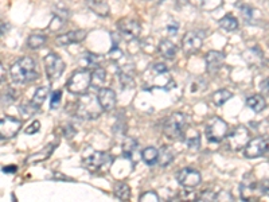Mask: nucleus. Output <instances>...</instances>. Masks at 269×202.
<instances>
[{
    "instance_id": "cd10ccee",
    "label": "nucleus",
    "mask_w": 269,
    "mask_h": 202,
    "mask_svg": "<svg viewBox=\"0 0 269 202\" xmlns=\"http://www.w3.org/2000/svg\"><path fill=\"white\" fill-rule=\"evenodd\" d=\"M106 80V73L102 68H97L92 72V86L96 89H101Z\"/></svg>"
},
{
    "instance_id": "a18cd8bd",
    "label": "nucleus",
    "mask_w": 269,
    "mask_h": 202,
    "mask_svg": "<svg viewBox=\"0 0 269 202\" xmlns=\"http://www.w3.org/2000/svg\"><path fill=\"white\" fill-rule=\"evenodd\" d=\"M261 91H263V93H265V95H268L269 93V80H264L263 82H261Z\"/></svg>"
},
{
    "instance_id": "412c9836",
    "label": "nucleus",
    "mask_w": 269,
    "mask_h": 202,
    "mask_svg": "<svg viewBox=\"0 0 269 202\" xmlns=\"http://www.w3.org/2000/svg\"><path fill=\"white\" fill-rule=\"evenodd\" d=\"M102 57L95 53H85L81 58H79V64L85 69H97L100 68L101 62H102Z\"/></svg>"
},
{
    "instance_id": "a211bd4d",
    "label": "nucleus",
    "mask_w": 269,
    "mask_h": 202,
    "mask_svg": "<svg viewBox=\"0 0 269 202\" xmlns=\"http://www.w3.org/2000/svg\"><path fill=\"white\" fill-rule=\"evenodd\" d=\"M240 189H241V190H240V192H241V198H243L244 201H252L254 198H257L256 193H259L260 194L259 183L254 181H248L246 178L243 181ZM260 196H261V194H260Z\"/></svg>"
},
{
    "instance_id": "7ed1b4c3",
    "label": "nucleus",
    "mask_w": 269,
    "mask_h": 202,
    "mask_svg": "<svg viewBox=\"0 0 269 202\" xmlns=\"http://www.w3.org/2000/svg\"><path fill=\"white\" fill-rule=\"evenodd\" d=\"M92 85V72L90 69H81L74 72L66 82V89L72 95H85Z\"/></svg>"
},
{
    "instance_id": "2f4dec72",
    "label": "nucleus",
    "mask_w": 269,
    "mask_h": 202,
    "mask_svg": "<svg viewBox=\"0 0 269 202\" xmlns=\"http://www.w3.org/2000/svg\"><path fill=\"white\" fill-rule=\"evenodd\" d=\"M46 41H48L46 35H43V34H32L27 39V46L32 49V50H35V49L42 48L43 45L46 43Z\"/></svg>"
},
{
    "instance_id": "f8f14e48",
    "label": "nucleus",
    "mask_w": 269,
    "mask_h": 202,
    "mask_svg": "<svg viewBox=\"0 0 269 202\" xmlns=\"http://www.w3.org/2000/svg\"><path fill=\"white\" fill-rule=\"evenodd\" d=\"M176 179L179 182V185L183 187H196L202 181L201 173L196 169H191V167H186L178 173Z\"/></svg>"
},
{
    "instance_id": "49530a36",
    "label": "nucleus",
    "mask_w": 269,
    "mask_h": 202,
    "mask_svg": "<svg viewBox=\"0 0 269 202\" xmlns=\"http://www.w3.org/2000/svg\"><path fill=\"white\" fill-rule=\"evenodd\" d=\"M0 69H1V82H4V81H5V77H4V66H3V65H1V66H0Z\"/></svg>"
},
{
    "instance_id": "72a5a7b5",
    "label": "nucleus",
    "mask_w": 269,
    "mask_h": 202,
    "mask_svg": "<svg viewBox=\"0 0 269 202\" xmlns=\"http://www.w3.org/2000/svg\"><path fill=\"white\" fill-rule=\"evenodd\" d=\"M186 144H187L189 149H199V147H201V135L198 132H196L194 133V136H190V138L186 139Z\"/></svg>"
},
{
    "instance_id": "f257e3e1",
    "label": "nucleus",
    "mask_w": 269,
    "mask_h": 202,
    "mask_svg": "<svg viewBox=\"0 0 269 202\" xmlns=\"http://www.w3.org/2000/svg\"><path fill=\"white\" fill-rule=\"evenodd\" d=\"M11 77L16 84H30L38 78L37 65L35 61L30 57H23L18 59L10 69Z\"/></svg>"
},
{
    "instance_id": "0eeeda50",
    "label": "nucleus",
    "mask_w": 269,
    "mask_h": 202,
    "mask_svg": "<svg viewBox=\"0 0 269 202\" xmlns=\"http://www.w3.org/2000/svg\"><path fill=\"white\" fill-rule=\"evenodd\" d=\"M203 32L202 31H189L182 38V50L186 55H193L201 50L203 45Z\"/></svg>"
},
{
    "instance_id": "7c9ffc66",
    "label": "nucleus",
    "mask_w": 269,
    "mask_h": 202,
    "mask_svg": "<svg viewBox=\"0 0 269 202\" xmlns=\"http://www.w3.org/2000/svg\"><path fill=\"white\" fill-rule=\"evenodd\" d=\"M218 25L221 28H223L225 31H236L238 28V21L230 14H227L222 18L221 21L218 22Z\"/></svg>"
},
{
    "instance_id": "a878e982",
    "label": "nucleus",
    "mask_w": 269,
    "mask_h": 202,
    "mask_svg": "<svg viewBox=\"0 0 269 202\" xmlns=\"http://www.w3.org/2000/svg\"><path fill=\"white\" fill-rule=\"evenodd\" d=\"M137 151V142L132 138H127L122 143V155L125 159L133 160V156Z\"/></svg>"
},
{
    "instance_id": "ea45409f",
    "label": "nucleus",
    "mask_w": 269,
    "mask_h": 202,
    "mask_svg": "<svg viewBox=\"0 0 269 202\" xmlns=\"http://www.w3.org/2000/svg\"><path fill=\"white\" fill-rule=\"evenodd\" d=\"M201 201H216V193H213L211 190H205L199 196Z\"/></svg>"
},
{
    "instance_id": "b1692460",
    "label": "nucleus",
    "mask_w": 269,
    "mask_h": 202,
    "mask_svg": "<svg viewBox=\"0 0 269 202\" xmlns=\"http://www.w3.org/2000/svg\"><path fill=\"white\" fill-rule=\"evenodd\" d=\"M246 105L248 108H250L252 111L254 112H263L267 106V102H265V99L261 95H253V96L248 97L246 100Z\"/></svg>"
},
{
    "instance_id": "bb28decb",
    "label": "nucleus",
    "mask_w": 269,
    "mask_h": 202,
    "mask_svg": "<svg viewBox=\"0 0 269 202\" xmlns=\"http://www.w3.org/2000/svg\"><path fill=\"white\" fill-rule=\"evenodd\" d=\"M158 156H159V150L155 147H147L142 151V159L143 162L148 166H152L155 163H158Z\"/></svg>"
},
{
    "instance_id": "c85d7f7f",
    "label": "nucleus",
    "mask_w": 269,
    "mask_h": 202,
    "mask_svg": "<svg viewBox=\"0 0 269 202\" xmlns=\"http://www.w3.org/2000/svg\"><path fill=\"white\" fill-rule=\"evenodd\" d=\"M54 146H55V144H48L42 151H39L37 154L31 155V156L27 159V163H35V162H41V160L48 159L49 156L51 155V152L54 151V149H55Z\"/></svg>"
},
{
    "instance_id": "2eb2a0df",
    "label": "nucleus",
    "mask_w": 269,
    "mask_h": 202,
    "mask_svg": "<svg viewBox=\"0 0 269 202\" xmlns=\"http://www.w3.org/2000/svg\"><path fill=\"white\" fill-rule=\"evenodd\" d=\"M109 159V156L106 152H102V151H95L92 152L89 156H86L84 160H82V165L85 166V169H88L89 171H97L100 169L101 166H104Z\"/></svg>"
},
{
    "instance_id": "f3484780",
    "label": "nucleus",
    "mask_w": 269,
    "mask_h": 202,
    "mask_svg": "<svg viewBox=\"0 0 269 202\" xmlns=\"http://www.w3.org/2000/svg\"><path fill=\"white\" fill-rule=\"evenodd\" d=\"M88 35V32L85 30H74V31L66 32L59 35L55 39V43L58 46H69V45H74V43H81L85 41V38Z\"/></svg>"
},
{
    "instance_id": "79ce46f5",
    "label": "nucleus",
    "mask_w": 269,
    "mask_h": 202,
    "mask_svg": "<svg viewBox=\"0 0 269 202\" xmlns=\"http://www.w3.org/2000/svg\"><path fill=\"white\" fill-rule=\"evenodd\" d=\"M179 31V23H176V22H171L167 25V32H169L170 35H175V34H178Z\"/></svg>"
},
{
    "instance_id": "1a4fd4ad",
    "label": "nucleus",
    "mask_w": 269,
    "mask_h": 202,
    "mask_svg": "<svg viewBox=\"0 0 269 202\" xmlns=\"http://www.w3.org/2000/svg\"><path fill=\"white\" fill-rule=\"evenodd\" d=\"M227 142H229V147L233 151H240V150L245 149V146L248 144L249 131L245 126H237L233 129L232 132L226 136Z\"/></svg>"
},
{
    "instance_id": "9b49d317",
    "label": "nucleus",
    "mask_w": 269,
    "mask_h": 202,
    "mask_svg": "<svg viewBox=\"0 0 269 202\" xmlns=\"http://www.w3.org/2000/svg\"><path fill=\"white\" fill-rule=\"evenodd\" d=\"M117 28L122 34V37H125L128 41H132V39H136L140 32H142V26L139 25V22H136L135 19H131V18H122L120 21L117 22Z\"/></svg>"
},
{
    "instance_id": "e433bc0d",
    "label": "nucleus",
    "mask_w": 269,
    "mask_h": 202,
    "mask_svg": "<svg viewBox=\"0 0 269 202\" xmlns=\"http://www.w3.org/2000/svg\"><path fill=\"white\" fill-rule=\"evenodd\" d=\"M140 201L142 202H146V201L156 202V201H159V196L155 192H152V190H149V192L143 193L142 196H140Z\"/></svg>"
},
{
    "instance_id": "dca6fc26",
    "label": "nucleus",
    "mask_w": 269,
    "mask_h": 202,
    "mask_svg": "<svg viewBox=\"0 0 269 202\" xmlns=\"http://www.w3.org/2000/svg\"><path fill=\"white\" fill-rule=\"evenodd\" d=\"M97 99H98V102H100L101 108L104 111L109 112L116 106V93L111 88H101V89H98Z\"/></svg>"
},
{
    "instance_id": "473e14b6",
    "label": "nucleus",
    "mask_w": 269,
    "mask_h": 202,
    "mask_svg": "<svg viewBox=\"0 0 269 202\" xmlns=\"http://www.w3.org/2000/svg\"><path fill=\"white\" fill-rule=\"evenodd\" d=\"M16 97H18V92L14 91L12 88H8V89L3 93V96H1V102H3L4 105H10V104H12V102L16 100Z\"/></svg>"
},
{
    "instance_id": "aec40b11",
    "label": "nucleus",
    "mask_w": 269,
    "mask_h": 202,
    "mask_svg": "<svg viewBox=\"0 0 269 202\" xmlns=\"http://www.w3.org/2000/svg\"><path fill=\"white\" fill-rule=\"evenodd\" d=\"M86 7L89 8L92 12H95L96 15L101 16V18H105L109 15L111 8L108 3H105L104 0H86Z\"/></svg>"
},
{
    "instance_id": "c9c22d12",
    "label": "nucleus",
    "mask_w": 269,
    "mask_h": 202,
    "mask_svg": "<svg viewBox=\"0 0 269 202\" xmlns=\"http://www.w3.org/2000/svg\"><path fill=\"white\" fill-rule=\"evenodd\" d=\"M61 100H62V91L53 92V93H51V99H50V108H51V109L58 108Z\"/></svg>"
},
{
    "instance_id": "a19ab883",
    "label": "nucleus",
    "mask_w": 269,
    "mask_h": 202,
    "mask_svg": "<svg viewBox=\"0 0 269 202\" xmlns=\"http://www.w3.org/2000/svg\"><path fill=\"white\" fill-rule=\"evenodd\" d=\"M152 72L158 73V75H166V73H169V69L164 64H155L152 66Z\"/></svg>"
},
{
    "instance_id": "6e6552de",
    "label": "nucleus",
    "mask_w": 269,
    "mask_h": 202,
    "mask_svg": "<svg viewBox=\"0 0 269 202\" xmlns=\"http://www.w3.org/2000/svg\"><path fill=\"white\" fill-rule=\"evenodd\" d=\"M45 70L48 75L49 80H57L65 72L64 59L58 54L50 53L45 57Z\"/></svg>"
},
{
    "instance_id": "37998d69",
    "label": "nucleus",
    "mask_w": 269,
    "mask_h": 202,
    "mask_svg": "<svg viewBox=\"0 0 269 202\" xmlns=\"http://www.w3.org/2000/svg\"><path fill=\"white\" fill-rule=\"evenodd\" d=\"M75 132H77V131L74 129V127L72 126V124H66V126L64 127V135L68 139L73 138L74 135H75Z\"/></svg>"
},
{
    "instance_id": "4c0bfd02",
    "label": "nucleus",
    "mask_w": 269,
    "mask_h": 202,
    "mask_svg": "<svg viewBox=\"0 0 269 202\" xmlns=\"http://www.w3.org/2000/svg\"><path fill=\"white\" fill-rule=\"evenodd\" d=\"M39 129H41V123L38 122V120H34L30 126H27V128L24 129V133L26 135H34V133L39 132Z\"/></svg>"
},
{
    "instance_id": "ddd939ff",
    "label": "nucleus",
    "mask_w": 269,
    "mask_h": 202,
    "mask_svg": "<svg viewBox=\"0 0 269 202\" xmlns=\"http://www.w3.org/2000/svg\"><path fill=\"white\" fill-rule=\"evenodd\" d=\"M22 122L15 117L5 116L0 122V135L3 139H10L16 136V133L21 131Z\"/></svg>"
},
{
    "instance_id": "393cba45",
    "label": "nucleus",
    "mask_w": 269,
    "mask_h": 202,
    "mask_svg": "<svg viewBox=\"0 0 269 202\" xmlns=\"http://www.w3.org/2000/svg\"><path fill=\"white\" fill-rule=\"evenodd\" d=\"M113 194L122 201H128L131 198V187L125 182H117L113 187Z\"/></svg>"
},
{
    "instance_id": "f704fd0d",
    "label": "nucleus",
    "mask_w": 269,
    "mask_h": 202,
    "mask_svg": "<svg viewBox=\"0 0 269 202\" xmlns=\"http://www.w3.org/2000/svg\"><path fill=\"white\" fill-rule=\"evenodd\" d=\"M240 11H241V15H243L244 21L246 22V23H250L252 21V16H253V8L252 7H249V5L244 4L240 7Z\"/></svg>"
},
{
    "instance_id": "58836bf2",
    "label": "nucleus",
    "mask_w": 269,
    "mask_h": 202,
    "mask_svg": "<svg viewBox=\"0 0 269 202\" xmlns=\"http://www.w3.org/2000/svg\"><path fill=\"white\" fill-rule=\"evenodd\" d=\"M216 201H233L232 193L227 190H221L220 193H216Z\"/></svg>"
},
{
    "instance_id": "9d476101",
    "label": "nucleus",
    "mask_w": 269,
    "mask_h": 202,
    "mask_svg": "<svg viewBox=\"0 0 269 202\" xmlns=\"http://www.w3.org/2000/svg\"><path fill=\"white\" fill-rule=\"evenodd\" d=\"M269 150V140L265 138H254L249 140L248 144L244 149V155L248 159L260 158Z\"/></svg>"
},
{
    "instance_id": "c03bdc74",
    "label": "nucleus",
    "mask_w": 269,
    "mask_h": 202,
    "mask_svg": "<svg viewBox=\"0 0 269 202\" xmlns=\"http://www.w3.org/2000/svg\"><path fill=\"white\" fill-rule=\"evenodd\" d=\"M16 171H18L16 166H4L3 167V173H5V174H14Z\"/></svg>"
},
{
    "instance_id": "f03ea898",
    "label": "nucleus",
    "mask_w": 269,
    "mask_h": 202,
    "mask_svg": "<svg viewBox=\"0 0 269 202\" xmlns=\"http://www.w3.org/2000/svg\"><path fill=\"white\" fill-rule=\"evenodd\" d=\"M104 111L101 108L100 102L97 96L89 95V93H85L81 97V100L77 102V113L79 117L86 119V120H95L100 116L101 112Z\"/></svg>"
},
{
    "instance_id": "39448f33",
    "label": "nucleus",
    "mask_w": 269,
    "mask_h": 202,
    "mask_svg": "<svg viewBox=\"0 0 269 202\" xmlns=\"http://www.w3.org/2000/svg\"><path fill=\"white\" fill-rule=\"evenodd\" d=\"M229 127L225 120L221 117H211L206 126V138L211 143H220L227 136Z\"/></svg>"
},
{
    "instance_id": "6ab92c4d",
    "label": "nucleus",
    "mask_w": 269,
    "mask_h": 202,
    "mask_svg": "<svg viewBox=\"0 0 269 202\" xmlns=\"http://www.w3.org/2000/svg\"><path fill=\"white\" fill-rule=\"evenodd\" d=\"M69 18V11L64 7H59L57 10H54V15L53 19L50 22V25H49V28L51 30V31H57V30H61L62 27L65 26V23L68 22Z\"/></svg>"
},
{
    "instance_id": "c756f323",
    "label": "nucleus",
    "mask_w": 269,
    "mask_h": 202,
    "mask_svg": "<svg viewBox=\"0 0 269 202\" xmlns=\"http://www.w3.org/2000/svg\"><path fill=\"white\" fill-rule=\"evenodd\" d=\"M233 97V95L230 92L227 91V89H220V91H217L213 93V96H211V101H213V104L217 106H221L223 105L226 101H229Z\"/></svg>"
},
{
    "instance_id": "5701e85b",
    "label": "nucleus",
    "mask_w": 269,
    "mask_h": 202,
    "mask_svg": "<svg viewBox=\"0 0 269 202\" xmlns=\"http://www.w3.org/2000/svg\"><path fill=\"white\" fill-rule=\"evenodd\" d=\"M174 150L171 149L170 146H163L162 149L159 150V156H158V165L160 167H166L172 163L174 160Z\"/></svg>"
},
{
    "instance_id": "4be33fe9",
    "label": "nucleus",
    "mask_w": 269,
    "mask_h": 202,
    "mask_svg": "<svg viewBox=\"0 0 269 202\" xmlns=\"http://www.w3.org/2000/svg\"><path fill=\"white\" fill-rule=\"evenodd\" d=\"M159 54L166 59H174L175 55H176V51H178V49L175 46L174 43L169 41V39H163V41H160L158 46Z\"/></svg>"
},
{
    "instance_id": "20e7f679",
    "label": "nucleus",
    "mask_w": 269,
    "mask_h": 202,
    "mask_svg": "<svg viewBox=\"0 0 269 202\" xmlns=\"http://www.w3.org/2000/svg\"><path fill=\"white\" fill-rule=\"evenodd\" d=\"M186 123H187V119H186L185 115L180 113V112H175V113H172V115L164 122V135L170 139H178L180 138V136H183Z\"/></svg>"
},
{
    "instance_id": "4468645a",
    "label": "nucleus",
    "mask_w": 269,
    "mask_h": 202,
    "mask_svg": "<svg viewBox=\"0 0 269 202\" xmlns=\"http://www.w3.org/2000/svg\"><path fill=\"white\" fill-rule=\"evenodd\" d=\"M206 62V72L209 75H216L218 70L221 69L223 64H225V54L221 51H214L211 50L206 54L205 57Z\"/></svg>"
},
{
    "instance_id": "423d86ee",
    "label": "nucleus",
    "mask_w": 269,
    "mask_h": 202,
    "mask_svg": "<svg viewBox=\"0 0 269 202\" xmlns=\"http://www.w3.org/2000/svg\"><path fill=\"white\" fill-rule=\"evenodd\" d=\"M49 92H50V88L49 86H41L38 88L34 96H32L31 101L28 102H24L21 105V113L24 117H31L37 111H39V108L42 106V104L45 102V100L48 99Z\"/></svg>"
}]
</instances>
